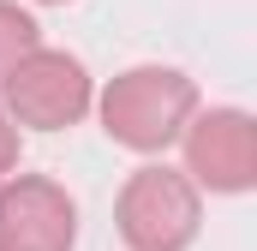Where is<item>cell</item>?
I'll use <instances>...</instances> for the list:
<instances>
[{
	"label": "cell",
	"mask_w": 257,
	"mask_h": 251,
	"mask_svg": "<svg viewBox=\"0 0 257 251\" xmlns=\"http://www.w3.org/2000/svg\"><path fill=\"white\" fill-rule=\"evenodd\" d=\"M197 114V84L174 66H132L102 90V132L132 156H162Z\"/></svg>",
	"instance_id": "obj_1"
},
{
	"label": "cell",
	"mask_w": 257,
	"mask_h": 251,
	"mask_svg": "<svg viewBox=\"0 0 257 251\" xmlns=\"http://www.w3.org/2000/svg\"><path fill=\"white\" fill-rule=\"evenodd\" d=\"M197 221H203L197 186L162 162L138 168L114 197V227L132 251H186L197 239Z\"/></svg>",
	"instance_id": "obj_2"
},
{
	"label": "cell",
	"mask_w": 257,
	"mask_h": 251,
	"mask_svg": "<svg viewBox=\"0 0 257 251\" xmlns=\"http://www.w3.org/2000/svg\"><path fill=\"white\" fill-rule=\"evenodd\" d=\"M6 96V120L12 126H30V132H66L90 114V72L78 54L66 48H30L24 60L12 66V78L0 84Z\"/></svg>",
	"instance_id": "obj_3"
},
{
	"label": "cell",
	"mask_w": 257,
	"mask_h": 251,
	"mask_svg": "<svg viewBox=\"0 0 257 251\" xmlns=\"http://www.w3.org/2000/svg\"><path fill=\"white\" fill-rule=\"evenodd\" d=\"M180 144H186V180L192 186L221 191V197H239L257 186V120L245 108L192 114Z\"/></svg>",
	"instance_id": "obj_4"
},
{
	"label": "cell",
	"mask_w": 257,
	"mask_h": 251,
	"mask_svg": "<svg viewBox=\"0 0 257 251\" xmlns=\"http://www.w3.org/2000/svg\"><path fill=\"white\" fill-rule=\"evenodd\" d=\"M78 245V203L48 174L0 180V251H72Z\"/></svg>",
	"instance_id": "obj_5"
},
{
	"label": "cell",
	"mask_w": 257,
	"mask_h": 251,
	"mask_svg": "<svg viewBox=\"0 0 257 251\" xmlns=\"http://www.w3.org/2000/svg\"><path fill=\"white\" fill-rule=\"evenodd\" d=\"M42 24L18 6V0H0V84L12 78V66L24 60L30 48H42V36H36Z\"/></svg>",
	"instance_id": "obj_6"
},
{
	"label": "cell",
	"mask_w": 257,
	"mask_h": 251,
	"mask_svg": "<svg viewBox=\"0 0 257 251\" xmlns=\"http://www.w3.org/2000/svg\"><path fill=\"white\" fill-rule=\"evenodd\" d=\"M18 174V126L0 114V180H12Z\"/></svg>",
	"instance_id": "obj_7"
},
{
	"label": "cell",
	"mask_w": 257,
	"mask_h": 251,
	"mask_svg": "<svg viewBox=\"0 0 257 251\" xmlns=\"http://www.w3.org/2000/svg\"><path fill=\"white\" fill-rule=\"evenodd\" d=\"M42 6H66V0H42Z\"/></svg>",
	"instance_id": "obj_8"
}]
</instances>
